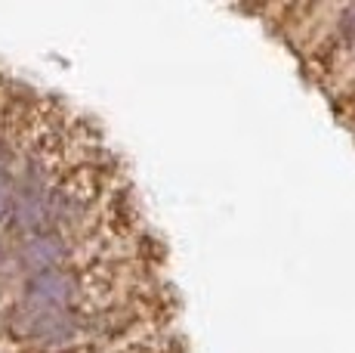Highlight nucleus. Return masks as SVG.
Returning <instances> with one entry per match:
<instances>
[{
    "mask_svg": "<svg viewBox=\"0 0 355 353\" xmlns=\"http://www.w3.org/2000/svg\"><path fill=\"white\" fill-rule=\"evenodd\" d=\"M12 189H16L12 186V176L6 171H0V220H3L12 208Z\"/></svg>",
    "mask_w": 355,
    "mask_h": 353,
    "instance_id": "nucleus-5",
    "label": "nucleus"
},
{
    "mask_svg": "<svg viewBox=\"0 0 355 353\" xmlns=\"http://www.w3.org/2000/svg\"><path fill=\"white\" fill-rule=\"evenodd\" d=\"M6 257H10V251H6V245H3V242H0V270L6 267Z\"/></svg>",
    "mask_w": 355,
    "mask_h": 353,
    "instance_id": "nucleus-7",
    "label": "nucleus"
},
{
    "mask_svg": "<svg viewBox=\"0 0 355 353\" xmlns=\"http://www.w3.org/2000/svg\"><path fill=\"white\" fill-rule=\"evenodd\" d=\"M340 31H343L349 40H355V3L346 6L343 16H340Z\"/></svg>",
    "mask_w": 355,
    "mask_h": 353,
    "instance_id": "nucleus-6",
    "label": "nucleus"
},
{
    "mask_svg": "<svg viewBox=\"0 0 355 353\" xmlns=\"http://www.w3.org/2000/svg\"><path fill=\"white\" fill-rule=\"evenodd\" d=\"M12 220L19 229H28V233H40L46 220L53 214V199L50 189H46L44 176L40 174H28L25 183L19 189H12Z\"/></svg>",
    "mask_w": 355,
    "mask_h": 353,
    "instance_id": "nucleus-1",
    "label": "nucleus"
},
{
    "mask_svg": "<svg viewBox=\"0 0 355 353\" xmlns=\"http://www.w3.org/2000/svg\"><path fill=\"white\" fill-rule=\"evenodd\" d=\"M68 248L65 239L56 233H34L22 248H19V263L34 276V273H46V270H56L65 261Z\"/></svg>",
    "mask_w": 355,
    "mask_h": 353,
    "instance_id": "nucleus-4",
    "label": "nucleus"
},
{
    "mask_svg": "<svg viewBox=\"0 0 355 353\" xmlns=\"http://www.w3.org/2000/svg\"><path fill=\"white\" fill-rule=\"evenodd\" d=\"M12 329L22 338H65L71 331V319L62 307H44V304L25 301L12 313Z\"/></svg>",
    "mask_w": 355,
    "mask_h": 353,
    "instance_id": "nucleus-2",
    "label": "nucleus"
},
{
    "mask_svg": "<svg viewBox=\"0 0 355 353\" xmlns=\"http://www.w3.org/2000/svg\"><path fill=\"white\" fill-rule=\"evenodd\" d=\"M74 297H78V279L71 273H62V270L34 273L28 276V285H25V301L44 304V307L65 310V304H71Z\"/></svg>",
    "mask_w": 355,
    "mask_h": 353,
    "instance_id": "nucleus-3",
    "label": "nucleus"
}]
</instances>
